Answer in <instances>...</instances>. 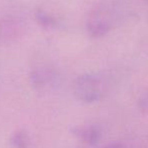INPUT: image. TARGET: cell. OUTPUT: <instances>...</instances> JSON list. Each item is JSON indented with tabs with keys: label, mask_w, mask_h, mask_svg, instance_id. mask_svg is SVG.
I'll use <instances>...</instances> for the list:
<instances>
[{
	"label": "cell",
	"mask_w": 148,
	"mask_h": 148,
	"mask_svg": "<svg viewBox=\"0 0 148 148\" xmlns=\"http://www.w3.org/2000/svg\"><path fill=\"white\" fill-rule=\"evenodd\" d=\"M107 90L106 79L98 73L80 75L73 83V92L83 103H95L104 97Z\"/></svg>",
	"instance_id": "cell-1"
},
{
	"label": "cell",
	"mask_w": 148,
	"mask_h": 148,
	"mask_svg": "<svg viewBox=\"0 0 148 148\" xmlns=\"http://www.w3.org/2000/svg\"><path fill=\"white\" fill-rule=\"evenodd\" d=\"M23 19L15 15H0V46L16 41L24 33Z\"/></svg>",
	"instance_id": "cell-2"
},
{
	"label": "cell",
	"mask_w": 148,
	"mask_h": 148,
	"mask_svg": "<svg viewBox=\"0 0 148 148\" xmlns=\"http://www.w3.org/2000/svg\"><path fill=\"white\" fill-rule=\"evenodd\" d=\"M29 80L31 86L36 90H43L47 87L53 86L57 82V75L51 67L47 65L35 66L30 72Z\"/></svg>",
	"instance_id": "cell-3"
},
{
	"label": "cell",
	"mask_w": 148,
	"mask_h": 148,
	"mask_svg": "<svg viewBox=\"0 0 148 148\" xmlns=\"http://www.w3.org/2000/svg\"><path fill=\"white\" fill-rule=\"evenodd\" d=\"M87 30L91 37L99 38L110 30L108 20L103 11H94L89 15L87 20Z\"/></svg>",
	"instance_id": "cell-4"
},
{
	"label": "cell",
	"mask_w": 148,
	"mask_h": 148,
	"mask_svg": "<svg viewBox=\"0 0 148 148\" xmlns=\"http://www.w3.org/2000/svg\"><path fill=\"white\" fill-rule=\"evenodd\" d=\"M74 133L79 139L88 144H94L100 138V132L94 126H83L78 127L74 130Z\"/></svg>",
	"instance_id": "cell-5"
},
{
	"label": "cell",
	"mask_w": 148,
	"mask_h": 148,
	"mask_svg": "<svg viewBox=\"0 0 148 148\" xmlns=\"http://www.w3.org/2000/svg\"><path fill=\"white\" fill-rule=\"evenodd\" d=\"M35 20L36 22L45 28H51L58 26V20L55 16L49 14L45 9H36L35 10Z\"/></svg>",
	"instance_id": "cell-6"
},
{
	"label": "cell",
	"mask_w": 148,
	"mask_h": 148,
	"mask_svg": "<svg viewBox=\"0 0 148 148\" xmlns=\"http://www.w3.org/2000/svg\"><path fill=\"white\" fill-rule=\"evenodd\" d=\"M10 143L13 148H28L29 147V137L27 133L24 131H16L11 136Z\"/></svg>",
	"instance_id": "cell-7"
},
{
	"label": "cell",
	"mask_w": 148,
	"mask_h": 148,
	"mask_svg": "<svg viewBox=\"0 0 148 148\" xmlns=\"http://www.w3.org/2000/svg\"><path fill=\"white\" fill-rule=\"evenodd\" d=\"M104 148H126V147L123 144H121V143H112V144L107 145V146Z\"/></svg>",
	"instance_id": "cell-8"
}]
</instances>
